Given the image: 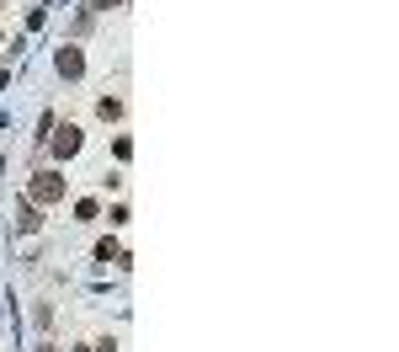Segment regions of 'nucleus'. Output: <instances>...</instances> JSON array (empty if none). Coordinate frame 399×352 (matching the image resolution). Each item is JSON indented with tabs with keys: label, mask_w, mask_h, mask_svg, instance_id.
I'll return each instance as SVG.
<instances>
[{
	"label": "nucleus",
	"mask_w": 399,
	"mask_h": 352,
	"mask_svg": "<svg viewBox=\"0 0 399 352\" xmlns=\"http://www.w3.org/2000/svg\"><path fill=\"white\" fill-rule=\"evenodd\" d=\"M27 198H32V203H59V198H69V182H64L59 171H38V176H32V182H27Z\"/></svg>",
	"instance_id": "nucleus-1"
},
{
	"label": "nucleus",
	"mask_w": 399,
	"mask_h": 352,
	"mask_svg": "<svg viewBox=\"0 0 399 352\" xmlns=\"http://www.w3.org/2000/svg\"><path fill=\"white\" fill-rule=\"evenodd\" d=\"M48 145H54V155H59V161H69V155H80L85 134H80L75 123H64V128H54V139H48Z\"/></svg>",
	"instance_id": "nucleus-2"
},
{
	"label": "nucleus",
	"mask_w": 399,
	"mask_h": 352,
	"mask_svg": "<svg viewBox=\"0 0 399 352\" xmlns=\"http://www.w3.org/2000/svg\"><path fill=\"white\" fill-rule=\"evenodd\" d=\"M54 64H59V75H69V81H80V75H85V54H80L75 43H64L59 54H54Z\"/></svg>",
	"instance_id": "nucleus-3"
},
{
	"label": "nucleus",
	"mask_w": 399,
	"mask_h": 352,
	"mask_svg": "<svg viewBox=\"0 0 399 352\" xmlns=\"http://www.w3.org/2000/svg\"><path fill=\"white\" fill-rule=\"evenodd\" d=\"M43 229V208L38 203H21V235H38Z\"/></svg>",
	"instance_id": "nucleus-4"
},
{
	"label": "nucleus",
	"mask_w": 399,
	"mask_h": 352,
	"mask_svg": "<svg viewBox=\"0 0 399 352\" xmlns=\"http://www.w3.org/2000/svg\"><path fill=\"white\" fill-rule=\"evenodd\" d=\"M96 112L107 118V123H112V118H122V102H118V96H101V102H96Z\"/></svg>",
	"instance_id": "nucleus-5"
},
{
	"label": "nucleus",
	"mask_w": 399,
	"mask_h": 352,
	"mask_svg": "<svg viewBox=\"0 0 399 352\" xmlns=\"http://www.w3.org/2000/svg\"><path fill=\"white\" fill-rule=\"evenodd\" d=\"M96 262H122V246H118V240H101V246H96Z\"/></svg>",
	"instance_id": "nucleus-6"
},
{
	"label": "nucleus",
	"mask_w": 399,
	"mask_h": 352,
	"mask_svg": "<svg viewBox=\"0 0 399 352\" xmlns=\"http://www.w3.org/2000/svg\"><path fill=\"white\" fill-rule=\"evenodd\" d=\"M75 214H80V219H96L101 208H96V198H80V203H75Z\"/></svg>",
	"instance_id": "nucleus-7"
},
{
	"label": "nucleus",
	"mask_w": 399,
	"mask_h": 352,
	"mask_svg": "<svg viewBox=\"0 0 399 352\" xmlns=\"http://www.w3.org/2000/svg\"><path fill=\"white\" fill-rule=\"evenodd\" d=\"M91 6H96V11H112V6H118V0H91Z\"/></svg>",
	"instance_id": "nucleus-8"
}]
</instances>
